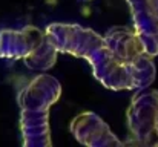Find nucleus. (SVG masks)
Instances as JSON below:
<instances>
[{"label": "nucleus", "instance_id": "f257e3e1", "mask_svg": "<svg viewBox=\"0 0 158 147\" xmlns=\"http://www.w3.org/2000/svg\"><path fill=\"white\" fill-rule=\"evenodd\" d=\"M61 95V86L57 78L40 74L32 78L19 94L20 129L23 146L51 147L49 109Z\"/></svg>", "mask_w": 158, "mask_h": 147}, {"label": "nucleus", "instance_id": "f03ea898", "mask_svg": "<svg viewBox=\"0 0 158 147\" xmlns=\"http://www.w3.org/2000/svg\"><path fill=\"white\" fill-rule=\"evenodd\" d=\"M127 126L132 140L124 144H158V91H146L132 100L127 110Z\"/></svg>", "mask_w": 158, "mask_h": 147}, {"label": "nucleus", "instance_id": "7ed1b4c3", "mask_svg": "<svg viewBox=\"0 0 158 147\" xmlns=\"http://www.w3.org/2000/svg\"><path fill=\"white\" fill-rule=\"evenodd\" d=\"M45 35L57 52H66L78 58H88L94 51L105 45L102 35L80 25L52 23L46 28Z\"/></svg>", "mask_w": 158, "mask_h": 147}, {"label": "nucleus", "instance_id": "20e7f679", "mask_svg": "<svg viewBox=\"0 0 158 147\" xmlns=\"http://www.w3.org/2000/svg\"><path fill=\"white\" fill-rule=\"evenodd\" d=\"M86 60L92 66L95 78L105 88L114 91L132 89V80L127 64L120 61L105 45L94 51Z\"/></svg>", "mask_w": 158, "mask_h": 147}, {"label": "nucleus", "instance_id": "39448f33", "mask_svg": "<svg viewBox=\"0 0 158 147\" xmlns=\"http://www.w3.org/2000/svg\"><path fill=\"white\" fill-rule=\"evenodd\" d=\"M71 133L75 140L89 147H118L123 143L110 132L105 121L94 112H83L71 123Z\"/></svg>", "mask_w": 158, "mask_h": 147}, {"label": "nucleus", "instance_id": "423d86ee", "mask_svg": "<svg viewBox=\"0 0 158 147\" xmlns=\"http://www.w3.org/2000/svg\"><path fill=\"white\" fill-rule=\"evenodd\" d=\"M134 20V31L138 35L143 52L158 55V17L152 8V0H126Z\"/></svg>", "mask_w": 158, "mask_h": 147}, {"label": "nucleus", "instance_id": "0eeeda50", "mask_svg": "<svg viewBox=\"0 0 158 147\" xmlns=\"http://www.w3.org/2000/svg\"><path fill=\"white\" fill-rule=\"evenodd\" d=\"M45 40V32L34 26H26L20 31H0V57L8 60H23L34 48Z\"/></svg>", "mask_w": 158, "mask_h": 147}, {"label": "nucleus", "instance_id": "6e6552de", "mask_svg": "<svg viewBox=\"0 0 158 147\" xmlns=\"http://www.w3.org/2000/svg\"><path fill=\"white\" fill-rule=\"evenodd\" d=\"M103 40L106 48L123 63L131 61L132 58H135L138 54L143 52V46L138 35L135 34L134 29L126 26H115L109 29Z\"/></svg>", "mask_w": 158, "mask_h": 147}, {"label": "nucleus", "instance_id": "1a4fd4ad", "mask_svg": "<svg viewBox=\"0 0 158 147\" xmlns=\"http://www.w3.org/2000/svg\"><path fill=\"white\" fill-rule=\"evenodd\" d=\"M131 80H132V89H146L151 86L155 80V64L152 61V57L141 52L135 58L126 63Z\"/></svg>", "mask_w": 158, "mask_h": 147}, {"label": "nucleus", "instance_id": "9d476101", "mask_svg": "<svg viewBox=\"0 0 158 147\" xmlns=\"http://www.w3.org/2000/svg\"><path fill=\"white\" fill-rule=\"evenodd\" d=\"M23 61L32 71H48L57 61V49L54 48L52 43L45 35V40L37 48L32 49L23 58Z\"/></svg>", "mask_w": 158, "mask_h": 147}, {"label": "nucleus", "instance_id": "9b49d317", "mask_svg": "<svg viewBox=\"0 0 158 147\" xmlns=\"http://www.w3.org/2000/svg\"><path fill=\"white\" fill-rule=\"evenodd\" d=\"M157 135H158V129H157Z\"/></svg>", "mask_w": 158, "mask_h": 147}, {"label": "nucleus", "instance_id": "f8f14e48", "mask_svg": "<svg viewBox=\"0 0 158 147\" xmlns=\"http://www.w3.org/2000/svg\"><path fill=\"white\" fill-rule=\"evenodd\" d=\"M83 2H88V0H83Z\"/></svg>", "mask_w": 158, "mask_h": 147}]
</instances>
